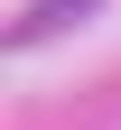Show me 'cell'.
Wrapping results in <instances>:
<instances>
[{
    "mask_svg": "<svg viewBox=\"0 0 121 130\" xmlns=\"http://www.w3.org/2000/svg\"><path fill=\"white\" fill-rule=\"evenodd\" d=\"M84 9H93V0H37V9L19 19V46H28V37H47V28H65V19H84Z\"/></svg>",
    "mask_w": 121,
    "mask_h": 130,
    "instance_id": "1",
    "label": "cell"
}]
</instances>
